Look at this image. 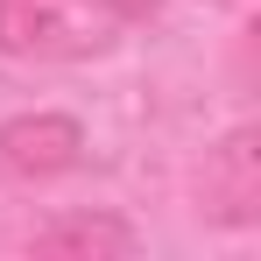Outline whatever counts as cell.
Returning <instances> with one entry per match:
<instances>
[{"instance_id":"1","label":"cell","mask_w":261,"mask_h":261,"mask_svg":"<svg viewBox=\"0 0 261 261\" xmlns=\"http://www.w3.org/2000/svg\"><path fill=\"white\" fill-rule=\"evenodd\" d=\"M205 212L219 226H254L261 219V134L233 127L205 155Z\"/></svg>"},{"instance_id":"2","label":"cell","mask_w":261,"mask_h":261,"mask_svg":"<svg viewBox=\"0 0 261 261\" xmlns=\"http://www.w3.org/2000/svg\"><path fill=\"white\" fill-rule=\"evenodd\" d=\"M0 163L14 176H64L85 163V127L71 113H14L0 120Z\"/></svg>"},{"instance_id":"3","label":"cell","mask_w":261,"mask_h":261,"mask_svg":"<svg viewBox=\"0 0 261 261\" xmlns=\"http://www.w3.org/2000/svg\"><path fill=\"white\" fill-rule=\"evenodd\" d=\"M106 49V29H78L43 0H0V57H92Z\"/></svg>"},{"instance_id":"4","label":"cell","mask_w":261,"mask_h":261,"mask_svg":"<svg viewBox=\"0 0 261 261\" xmlns=\"http://www.w3.org/2000/svg\"><path fill=\"white\" fill-rule=\"evenodd\" d=\"M29 254H43V261H127L134 254V226L113 219V212H71L57 226H43L29 240Z\"/></svg>"},{"instance_id":"5","label":"cell","mask_w":261,"mask_h":261,"mask_svg":"<svg viewBox=\"0 0 261 261\" xmlns=\"http://www.w3.org/2000/svg\"><path fill=\"white\" fill-rule=\"evenodd\" d=\"M99 7H113V14H127V21H148V14H155V0H99Z\"/></svg>"}]
</instances>
